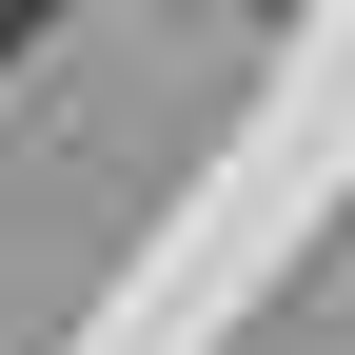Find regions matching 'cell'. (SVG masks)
I'll return each mask as SVG.
<instances>
[{
	"mask_svg": "<svg viewBox=\"0 0 355 355\" xmlns=\"http://www.w3.org/2000/svg\"><path fill=\"white\" fill-rule=\"evenodd\" d=\"M40 20H60V0H0V60H20V40H40Z\"/></svg>",
	"mask_w": 355,
	"mask_h": 355,
	"instance_id": "6da1fadb",
	"label": "cell"
}]
</instances>
